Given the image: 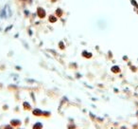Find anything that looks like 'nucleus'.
<instances>
[{
	"instance_id": "f03ea898",
	"label": "nucleus",
	"mask_w": 138,
	"mask_h": 129,
	"mask_svg": "<svg viewBox=\"0 0 138 129\" xmlns=\"http://www.w3.org/2000/svg\"><path fill=\"white\" fill-rule=\"evenodd\" d=\"M32 114L37 117H41V116H43V111L41 109H34L32 111Z\"/></svg>"
},
{
	"instance_id": "20e7f679",
	"label": "nucleus",
	"mask_w": 138,
	"mask_h": 129,
	"mask_svg": "<svg viewBox=\"0 0 138 129\" xmlns=\"http://www.w3.org/2000/svg\"><path fill=\"white\" fill-rule=\"evenodd\" d=\"M23 107H24L25 110H27V111H28V110H29V109H30V105H28V104H27V102H24V105H23Z\"/></svg>"
},
{
	"instance_id": "39448f33",
	"label": "nucleus",
	"mask_w": 138,
	"mask_h": 129,
	"mask_svg": "<svg viewBox=\"0 0 138 129\" xmlns=\"http://www.w3.org/2000/svg\"><path fill=\"white\" fill-rule=\"evenodd\" d=\"M67 129H77V125H75V124H68L67 125Z\"/></svg>"
},
{
	"instance_id": "423d86ee",
	"label": "nucleus",
	"mask_w": 138,
	"mask_h": 129,
	"mask_svg": "<svg viewBox=\"0 0 138 129\" xmlns=\"http://www.w3.org/2000/svg\"><path fill=\"white\" fill-rule=\"evenodd\" d=\"M3 129H14V127H12L11 124H6V125L3 127Z\"/></svg>"
},
{
	"instance_id": "7ed1b4c3",
	"label": "nucleus",
	"mask_w": 138,
	"mask_h": 129,
	"mask_svg": "<svg viewBox=\"0 0 138 129\" xmlns=\"http://www.w3.org/2000/svg\"><path fill=\"white\" fill-rule=\"evenodd\" d=\"M43 123H35L34 124L32 125V129H43Z\"/></svg>"
},
{
	"instance_id": "1a4fd4ad",
	"label": "nucleus",
	"mask_w": 138,
	"mask_h": 129,
	"mask_svg": "<svg viewBox=\"0 0 138 129\" xmlns=\"http://www.w3.org/2000/svg\"><path fill=\"white\" fill-rule=\"evenodd\" d=\"M16 129H24V128H21V127H18V128H16Z\"/></svg>"
},
{
	"instance_id": "0eeeda50",
	"label": "nucleus",
	"mask_w": 138,
	"mask_h": 129,
	"mask_svg": "<svg viewBox=\"0 0 138 129\" xmlns=\"http://www.w3.org/2000/svg\"><path fill=\"white\" fill-rule=\"evenodd\" d=\"M112 70H113V71H115L114 73H118V72H119V68H118V67H116V66H115V67H113V68H112Z\"/></svg>"
},
{
	"instance_id": "6e6552de",
	"label": "nucleus",
	"mask_w": 138,
	"mask_h": 129,
	"mask_svg": "<svg viewBox=\"0 0 138 129\" xmlns=\"http://www.w3.org/2000/svg\"><path fill=\"white\" fill-rule=\"evenodd\" d=\"M43 115H45V116H49V113H46V112H45V113H43Z\"/></svg>"
},
{
	"instance_id": "f257e3e1",
	"label": "nucleus",
	"mask_w": 138,
	"mask_h": 129,
	"mask_svg": "<svg viewBox=\"0 0 138 129\" xmlns=\"http://www.w3.org/2000/svg\"><path fill=\"white\" fill-rule=\"evenodd\" d=\"M9 124L12 126V127H14V128H18L20 126L22 125V122L20 120H12L11 121V123Z\"/></svg>"
}]
</instances>
